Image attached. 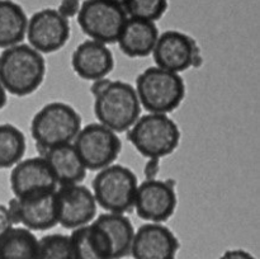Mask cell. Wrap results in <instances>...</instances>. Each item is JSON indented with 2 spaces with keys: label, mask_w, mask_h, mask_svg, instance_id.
Here are the masks:
<instances>
[{
  "label": "cell",
  "mask_w": 260,
  "mask_h": 259,
  "mask_svg": "<svg viewBox=\"0 0 260 259\" xmlns=\"http://www.w3.org/2000/svg\"><path fill=\"white\" fill-rule=\"evenodd\" d=\"M27 150L25 136L12 123L0 124V169H9L24 157Z\"/></svg>",
  "instance_id": "603a6c76"
},
{
  "label": "cell",
  "mask_w": 260,
  "mask_h": 259,
  "mask_svg": "<svg viewBox=\"0 0 260 259\" xmlns=\"http://www.w3.org/2000/svg\"><path fill=\"white\" fill-rule=\"evenodd\" d=\"M7 91H5L4 86L2 85V83H0V111H2L3 108H4L5 106H7L8 103V95H7Z\"/></svg>",
  "instance_id": "4dcf8cb0"
},
{
  "label": "cell",
  "mask_w": 260,
  "mask_h": 259,
  "mask_svg": "<svg viewBox=\"0 0 260 259\" xmlns=\"http://www.w3.org/2000/svg\"><path fill=\"white\" fill-rule=\"evenodd\" d=\"M179 126L169 114L149 113L140 116L127 130V139L146 159H162L172 155L180 144Z\"/></svg>",
  "instance_id": "7a4b0ae2"
},
{
  "label": "cell",
  "mask_w": 260,
  "mask_h": 259,
  "mask_svg": "<svg viewBox=\"0 0 260 259\" xmlns=\"http://www.w3.org/2000/svg\"><path fill=\"white\" fill-rule=\"evenodd\" d=\"M108 235L113 245V259H123L131 253L135 228L124 213L103 212L94 218Z\"/></svg>",
  "instance_id": "ffe728a7"
},
{
  "label": "cell",
  "mask_w": 260,
  "mask_h": 259,
  "mask_svg": "<svg viewBox=\"0 0 260 259\" xmlns=\"http://www.w3.org/2000/svg\"><path fill=\"white\" fill-rule=\"evenodd\" d=\"M108 2L114 3V4L122 5V7H123V4H124V3H126V0H108Z\"/></svg>",
  "instance_id": "1f68e13d"
},
{
  "label": "cell",
  "mask_w": 260,
  "mask_h": 259,
  "mask_svg": "<svg viewBox=\"0 0 260 259\" xmlns=\"http://www.w3.org/2000/svg\"><path fill=\"white\" fill-rule=\"evenodd\" d=\"M178 196L174 179H145L139 183L134 208L137 216L146 222H161L174 215Z\"/></svg>",
  "instance_id": "30bf717a"
},
{
  "label": "cell",
  "mask_w": 260,
  "mask_h": 259,
  "mask_svg": "<svg viewBox=\"0 0 260 259\" xmlns=\"http://www.w3.org/2000/svg\"><path fill=\"white\" fill-rule=\"evenodd\" d=\"M13 226H14V222H13L12 217H10L7 205L0 203V238L5 235Z\"/></svg>",
  "instance_id": "4316f807"
},
{
  "label": "cell",
  "mask_w": 260,
  "mask_h": 259,
  "mask_svg": "<svg viewBox=\"0 0 260 259\" xmlns=\"http://www.w3.org/2000/svg\"><path fill=\"white\" fill-rule=\"evenodd\" d=\"M137 187L139 179L134 170L116 163L98 170L91 182L98 207L114 213H126L134 208Z\"/></svg>",
  "instance_id": "8992f818"
},
{
  "label": "cell",
  "mask_w": 260,
  "mask_h": 259,
  "mask_svg": "<svg viewBox=\"0 0 260 259\" xmlns=\"http://www.w3.org/2000/svg\"><path fill=\"white\" fill-rule=\"evenodd\" d=\"M55 195L57 222L63 229L74 230L85 226L98 215V205L93 192L81 183L58 185Z\"/></svg>",
  "instance_id": "4fadbf2b"
},
{
  "label": "cell",
  "mask_w": 260,
  "mask_h": 259,
  "mask_svg": "<svg viewBox=\"0 0 260 259\" xmlns=\"http://www.w3.org/2000/svg\"><path fill=\"white\" fill-rule=\"evenodd\" d=\"M135 90L147 112L169 114L184 101L185 83L180 74L150 66L137 75Z\"/></svg>",
  "instance_id": "277c9868"
},
{
  "label": "cell",
  "mask_w": 260,
  "mask_h": 259,
  "mask_svg": "<svg viewBox=\"0 0 260 259\" xmlns=\"http://www.w3.org/2000/svg\"><path fill=\"white\" fill-rule=\"evenodd\" d=\"M76 18L79 27L88 38L112 45L117 42L128 17L122 5L108 0H84Z\"/></svg>",
  "instance_id": "ba28073f"
},
{
  "label": "cell",
  "mask_w": 260,
  "mask_h": 259,
  "mask_svg": "<svg viewBox=\"0 0 260 259\" xmlns=\"http://www.w3.org/2000/svg\"><path fill=\"white\" fill-rule=\"evenodd\" d=\"M169 0H126L123 9L127 17L156 23L167 13Z\"/></svg>",
  "instance_id": "d4e9b609"
},
{
  "label": "cell",
  "mask_w": 260,
  "mask_h": 259,
  "mask_svg": "<svg viewBox=\"0 0 260 259\" xmlns=\"http://www.w3.org/2000/svg\"><path fill=\"white\" fill-rule=\"evenodd\" d=\"M47 65L42 53L28 43H18L0 53V83L15 96L35 93L45 80Z\"/></svg>",
  "instance_id": "6da1fadb"
},
{
  "label": "cell",
  "mask_w": 260,
  "mask_h": 259,
  "mask_svg": "<svg viewBox=\"0 0 260 259\" xmlns=\"http://www.w3.org/2000/svg\"><path fill=\"white\" fill-rule=\"evenodd\" d=\"M55 190L12 198L7 205L13 222L22 223L30 231H47L58 225Z\"/></svg>",
  "instance_id": "7c38bea8"
},
{
  "label": "cell",
  "mask_w": 260,
  "mask_h": 259,
  "mask_svg": "<svg viewBox=\"0 0 260 259\" xmlns=\"http://www.w3.org/2000/svg\"><path fill=\"white\" fill-rule=\"evenodd\" d=\"M10 189L15 198H22L46 190H55L57 182L43 156L22 159L12 168Z\"/></svg>",
  "instance_id": "9a60e30c"
},
{
  "label": "cell",
  "mask_w": 260,
  "mask_h": 259,
  "mask_svg": "<svg viewBox=\"0 0 260 259\" xmlns=\"http://www.w3.org/2000/svg\"><path fill=\"white\" fill-rule=\"evenodd\" d=\"M218 259H256V258L251 253L244 250V249H230V250H226Z\"/></svg>",
  "instance_id": "f1b7e54d"
},
{
  "label": "cell",
  "mask_w": 260,
  "mask_h": 259,
  "mask_svg": "<svg viewBox=\"0 0 260 259\" xmlns=\"http://www.w3.org/2000/svg\"><path fill=\"white\" fill-rule=\"evenodd\" d=\"M109 80L111 79L108 78H103V79H98V80H94L91 81V86H90V93L93 94V96L98 95L107 85H108Z\"/></svg>",
  "instance_id": "f546056e"
},
{
  "label": "cell",
  "mask_w": 260,
  "mask_h": 259,
  "mask_svg": "<svg viewBox=\"0 0 260 259\" xmlns=\"http://www.w3.org/2000/svg\"><path fill=\"white\" fill-rule=\"evenodd\" d=\"M38 239L24 226H13L0 238V259H37Z\"/></svg>",
  "instance_id": "7402d4cb"
},
{
  "label": "cell",
  "mask_w": 260,
  "mask_h": 259,
  "mask_svg": "<svg viewBox=\"0 0 260 259\" xmlns=\"http://www.w3.org/2000/svg\"><path fill=\"white\" fill-rule=\"evenodd\" d=\"M70 22L55 8H43L28 18L25 38L28 45L40 53L60 51L70 40Z\"/></svg>",
  "instance_id": "8fae6325"
},
{
  "label": "cell",
  "mask_w": 260,
  "mask_h": 259,
  "mask_svg": "<svg viewBox=\"0 0 260 259\" xmlns=\"http://www.w3.org/2000/svg\"><path fill=\"white\" fill-rule=\"evenodd\" d=\"M28 17L14 0H0V48L22 43L27 32Z\"/></svg>",
  "instance_id": "44dd1931"
},
{
  "label": "cell",
  "mask_w": 260,
  "mask_h": 259,
  "mask_svg": "<svg viewBox=\"0 0 260 259\" xmlns=\"http://www.w3.org/2000/svg\"><path fill=\"white\" fill-rule=\"evenodd\" d=\"M43 156L55 177L57 185L79 184L86 177V168L76 152L73 142L47 149Z\"/></svg>",
  "instance_id": "ac0fdd59"
},
{
  "label": "cell",
  "mask_w": 260,
  "mask_h": 259,
  "mask_svg": "<svg viewBox=\"0 0 260 259\" xmlns=\"http://www.w3.org/2000/svg\"><path fill=\"white\" fill-rule=\"evenodd\" d=\"M83 127L81 116L73 106L61 101L45 104L30 121V135L40 150V155L47 149L63 144H71Z\"/></svg>",
  "instance_id": "3957f363"
},
{
  "label": "cell",
  "mask_w": 260,
  "mask_h": 259,
  "mask_svg": "<svg viewBox=\"0 0 260 259\" xmlns=\"http://www.w3.org/2000/svg\"><path fill=\"white\" fill-rule=\"evenodd\" d=\"M160 172V159H147L144 167L145 179H156Z\"/></svg>",
  "instance_id": "83f0119b"
},
{
  "label": "cell",
  "mask_w": 260,
  "mask_h": 259,
  "mask_svg": "<svg viewBox=\"0 0 260 259\" xmlns=\"http://www.w3.org/2000/svg\"><path fill=\"white\" fill-rule=\"evenodd\" d=\"M151 55L155 66L177 74L201 68L203 63L201 48L194 38L177 29L160 33Z\"/></svg>",
  "instance_id": "9c48e42d"
},
{
  "label": "cell",
  "mask_w": 260,
  "mask_h": 259,
  "mask_svg": "<svg viewBox=\"0 0 260 259\" xmlns=\"http://www.w3.org/2000/svg\"><path fill=\"white\" fill-rule=\"evenodd\" d=\"M37 259H75L70 236L53 233L38 239Z\"/></svg>",
  "instance_id": "cb8c5ba5"
},
{
  "label": "cell",
  "mask_w": 260,
  "mask_h": 259,
  "mask_svg": "<svg viewBox=\"0 0 260 259\" xmlns=\"http://www.w3.org/2000/svg\"><path fill=\"white\" fill-rule=\"evenodd\" d=\"M80 7L81 0H61L56 10H57L61 17L69 20L71 18H76L79 10H80Z\"/></svg>",
  "instance_id": "484cf974"
},
{
  "label": "cell",
  "mask_w": 260,
  "mask_h": 259,
  "mask_svg": "<svg viewBox=\"0 0 260 259\" xmlns=\"http://www.w3.org/2000/svg\"><path fill=\"white\" fill-rule=\"evenodd\" d=\"M94 116L112 131L126 132L141 116L142 107L132 84L109 80L108 85L94 96Z\"/></svg>",
  "instance_id": "5b68a950"
},
{
  "label": "cell",
  "mask_w": 260,
  "mask_h": 259,
  "mask_svg": "<svg viewBox=\"0 0 260 259\" xmlns=\"http://www.w3.org/2000/svg\"><path fill=\"white\" fill-rule=\"evenodd\" d=\"M179 249L172 229L161 222H145L135 230L129 255L134 259H177Z\"/></svg>",
  "instance_id": "5bb4252c"
},
{
  "label": "cell",
  "mask_w": 260,
  "mask_h": 259,
  "mask_svg": "<svg viewBox=\"0 0 260 259\" xmlns=\"http://www.w3.org/2000/svg\"><path fill=\"white\" fill-rule=\"evenodd\" d=\"M69 236L75 259H113V245L95 221L74 229Z\"/></svg>",
  "instance_id": "d6986e66"
},
{
  "label": "cell",
  "mask_w": 260,
  "mask_h": 259,
  "mask_svg": "<svg viewBox=\"0 0 260 259\" xmlns=\"http://www.w3.org/2000/svg\"><path fill=\"white\" fill-rule=\"evenodd\" d=\"M159 35L156 23L128 17L116 43L126 56L141 58L151 55Z\"/></svg>",
  "instance_id": "e0dca14e"
},
{
  "label": "cell",
  "mask_w": 260,
  "mask_h": 259,
  "mask_svg": "<svg viewBox=\"0 0 260 259\" xmlns=\"http://www.w3.org/2000/svg\"><path fill=\"white\" fill-rule=\"evenodd\" d=\"M71 68L83 80L108 78L114 69V56L108 45L88 38L71 53Z\"/></svg>",
  "instance_id": "2e32d148"
},
{
  "label": "cell",
  "mask_w": 260,
  "mask_h": 259,
  "mask_svg": "<svg viewBox=\"0 0 260 259\" xmlns=\"http://www.w3.org/2000/svg\"><path fill=\"white\" fill-rule=\"evenodd\" d=\"M86 170L98 172L113 164L122 150L118 134L99 122L81 127L73 141Z\"/></svg>",
  "instance_id": "52a82bcc"
}]
</instances>
